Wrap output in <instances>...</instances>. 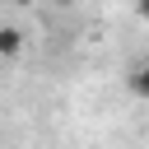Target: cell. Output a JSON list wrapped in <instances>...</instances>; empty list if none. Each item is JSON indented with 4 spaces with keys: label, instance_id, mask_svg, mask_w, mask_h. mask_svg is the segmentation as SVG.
<instances>
[{
    "label": "cell",
    "instance_id": "277c9868",
    "mask_svg": "<svg viewBox=\"0 0 149 149\" xmlns=\"http://www.w3.org/2000/svg\"><path fill=\"white\" fill-rule=\"evenodd\" d=\"M14 5H33V0H14Z\"/></svg>",
    "mask_w": 149,
    "mask_h": 149
},
{
    "label": "cell",
    "instance_id": "7a4b0ae2",
    "mask_svg": "<svg viewBox=\"0 0 149 149\" xmlns=\"http://www.w3.org/2000/svg\"><path fill=\"white\" fill-rule=\"evenodd\" d=\"M130 93H135V98H149V65H135V74H130Z\"/></svg>",
    "mask_w": 149,
    "mask_h": 149
},
{
    "label": "cell",
    "instance_id": "3957f363",
    "mask_svg": "<svg viewBox=\"0 0 149 149\" xmlns=\"http://www.w3.org/2000/svg\"><path fill=\"white\" fill-rule=\"evenodd\" d=\"M135 14H140V19H149V0H135Z\"/></svg>",
    "mask_w": 149,
    "mask_h": 149
},
{
    "label": "cell",
    "instance_id": "6da1fadb",
    "mask_svg": "<svg viewBox=\"0 0 149 149\" xmlns=\"http://www.w3.org/2000/svg\"><path fill=\"white\" fill-rule=\"evenodd\" d=\"M19 51H23V33L5 23V28H0V56H19Z\"/></svg>",
    "mask_w": 149,
    "mask_h": 149
}]
</instances>
